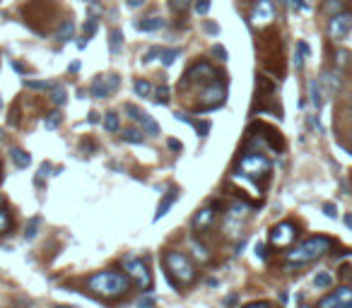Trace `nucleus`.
Segmentation results:
<instances>
[{"label": "nucleus", "mask_w": 352, "mask_h": 308, "mask_svg": "<svg viewBox=\"0 0 352 308\" xmlns=\"http://www.w3.org/2000/svg\"><path fill=\"white\" fill-rule=\"evenodd\" d=\"M12 161H15L17 169H27V166L32 164V157L24 150H12Z\"/></svg>", "instance_id": "obj_22"}, {"label": "nucleus", "mask_w": 352, "mask_h": 308, "mask_svg": "<svg viewBox=\"0 0 352 308\" xmlns=\"http://www.w3.org/2000/svg\"><path fill=\"white\" fill-rule=\"evenodd\" d=\"M352 32V15L347 12H340V15H333L328 22V36L333 41H343L347 34Z\"/></svg>", "instance_id": "obj_9"}, {"label": "nucleus", "mask_w": 352, "mask_h": 308, "mask_svg": "<svg viewBox=\"0 0 352 308\" xmlns=\"http://www.w3.org/2000/svg\"><path fill=\"white\" fill-rule=\"evenodd\" d=\"M272 19H275V5H272V0H258L253 12H251V24L265 27V24H270Z\"/></svg>", "instance_id": "obj_10"}, {"label": "nucleus", "mask_w": 352, "mask_h": 308, "mask_svg": "<svg viewBox=\"0 0 352 308\" xmlns=\"http://www.w3.org/2000/svg\"><path fill=\"white\" fill-rule=\"evenodd\" d=\"M80 70V63H77V60H75V63H70V72H77Z\"/></svg>", "instance_id": "obj_55"}, {"label": "nucleus", "mask_w": 352, "mask_h": 308, "mask_svg": "<svg viewBox=\"0 0 352 308\" xmlns=\"http://www.w3.org/2000/svg\"><path fill=\"white\" fill-rule=\"evenodd\" d=\"M179 55H181V48H174V51H164V53H162V65H164V68H169V65L174 63L176 58H179Z\"/></svg>", "instance_id": "obj_34"}, {"label": "nucleus", "mask_w": 352, "mask_h": 308, "mask_svg": "<svg viewBox=\"0 0 352 308\" xmlns=\"http://www.w3.org/2000/svg\"><path fill=\"white\" fill-rule=\"evenodd\" d=\"M58 126H61V113H51L46 118V128L48 130H53V128H58Z\"/></svg>", "instance_id": "obj_41"}, {"label": "nucleus", "mask_w": 352, "mask_h": 308, "mask_svg": "<svg viewBox=\"0 0 352 308\" xmlns=\"http://www.w3.org/2000/svg\"><path fill=\"white\" fill-rule=\"evenodd\" d=\"M0 137H3V133H0Z\"/></svg>", "instance_id": "obj_60"}, {"label": "nucleus", "mask_w": 352, "mask_h": 308, "mask_svg": "<svg viewBox=\"0 0 352 308\" xmlns=\"http://www.w3.org/2000/svg\"><path fill=\"white\" fill-rule=\"evenodd\" d=\"M123 140H126V142H133V145H140V142H143V133H140L138 128L123 130Z\"/></svg>", "instance_id": "obj_31"}, {"label": "nucleus", "mask_w": 352, "mask_h": 308, "mask_svg": "<svg viewBox=\"0 0 352 308\" xmlns=\"http://www.w3.org/2000/svg\"><path fill=\"white\" fill-rule=\"evenodd\" d=\"M208 32L217 34V32H220V27H217V24H208Z\"/></svg>", "instance_id": "obj_54"}, {"label": "nucleus", "mask_w": 352, "mask_h": 308, "mask_svg": "<svg viewBox=\"0 0 352 308\" xmlns=\"http://www.w3.org/2000/svg\"><path fill=\"white\" fill-rule=\"evenodd\" d=\"M51 101L56 104V106H63V104L68 101V96H65V89L61 87V85H56V87H53V94H51Z\"/></svg>", "instance_id": "obj_33"}, {"label": "nucleus", "mask_w": 352, "mask_h": 308, "mask_svg": "<svg viewBox=\"0 0 352 308\" xmlns=\"http://www.w3.org/2000/svg\"><path fill=\"white\" fill-rule=\"evenodd\" d=\"M256 255L261 258V260H265V245H263V243H258V245H256Z\"/></svg>", "instance_id": "obj_49"}, {"label": "nucleus", "mask_w": 352, "mask_h": 308, "mask_svg": "<svg viewBox=\"0 0 352 308\" xmlns=\"http://www.w3.org/2000/svg\"><path fill=\"white\" fill-rule=\"evenodd\" d=\"M24 85H27L29 89H36V92H44V89L56 87V82H51V79H24Z\"/></svg>", "instance_id": "obj_21"}, {"label": "nucleus", "mask_w": 352, "mask_h": 308, "mask_svg": "<svg viewBox=\"0 0 352 308\" xmlns=\"http://www.w3.org/2000/svg\"><path fill=\"white\" fill-rule=\"evenodd\" d=\"M164 265H167L169 282H174L176 286H186L195 279L193 262L188 260L184 253H179V251H169V253L164 255Z\"/></svg>", "instance_id": "obj_3"}, {"label": "nucleus", "mask_w": 352, "mask_h": 308, "mask_svg": "<svg viewBox=\"0 0 352 308\" xmlns=\"http://www.w3.org/2000/svg\"><path fill=\"white\" fill-rule=\"evenodd\" d=\"M314 286H316V289H328V286H333V275L319 272V275L314 277Z\"/></svg>", "instance_id": "obj_24"}, {"label": "nucleus", "mask_w": 352, "mask_h": 308, "mask_svg": "<svg viewBox=\"0 0 352 308\" xmlns=\"http://www.w3.org/2000/svg\"><path fill=\"white\" fill-rule=\"evenodd\" d=\"M200 96H203V106H200L203 111L222 106V104H224V82L220 77H215L208 87L203 89V94H200Z\"/></svg>", "instance_id": "obj_7"}, {"label": "nucleus", "mask_w": 352, "mask_h": 308, "mask_svg": "<svg viewBox=\"0 0 352 308\" xmlns=\"http://www.w3.org/2000/svg\"><path fill=\"white\" fill-rule=\"evenodd\" d=\"M48 171H51V166L44 164V166H41V171H39V178H34V181L39 183V186H44V181L48 178Z\"/></svg>", "instance_id": "obj_43"}, {"label": "nucleus", "mask_w": 352, "mask_h": 308, "mask_svg": "<svg viewBox=\"0 0 352 308\" xmlns=\"http://www.w3.org/2000/svg\"><path fill=\"white\" fill-rule=\"evenodd\" d=\"M217 205V202H215ZM215 205H210V207H203V210H198L195 212V217H193V221H191V227L195 231H208L212 224H215V219H217V212H215Z\"/></svg>", "instance_id": "obj_13"}, {"label": "nucleus", "mask_w": 352, "mask_h": 308, "mask_svg": "<svg viewBox=\"0 0 352 308\" xmlns=\"http://www.w3.org/2000/svg\"><path fill=\"white\" fill-rule=\"evenodd\" d=\"M270 159L263 157V154H258V152H248L244 157L239 159V164H237V174H244L246 178H265V176L270 174Z\"/></svg>", "instance_id": "obj_4"}, {"label": "nucleus", "mask_w": 352, "mask_h": 308, "mask_svg": "<svg viewBox=\"0 0 352 308\" xmlns=\"http://www.w3.org/2000/svg\"><path fill=\"white\" fill-rule=\"evenodd\" d=\"M89 12H92V15H99V12H102V5L92 3V5H89Z\"/></svg>", "instance_id": "obj_50"}, {"label": "nucleus", "mask_w": 352, "mask_h": 308, "mask_svg": "<svg viewBox=\"0 0 352 308\" xmlns=\"http://www.w3.org/2000/svg\"><path fill=\"white\" fill-rule=\"evenodd\" d=\"M104 128L106 130H109V133H116V130H119L121 128V123H119V116H116V113H106L104 116Z\"/></svg>", "instance_id": "obj_32"}, {"label": "nucleus", "mask_w": 352, "mask_h": 308, "mask_svg": "<svg viewBox=\"0 0 352 308\" xmlns=\"http://www.w3.org/2000/svg\"><path fill=\"white\" fill-rule=\"evenodd\" d=\"M96 29H99L96 19H87V22H85V29H82V39L85 41L92 39V34H96Z\"/></svg>", "instance_id": "obj_35"}, {"label": "nucleus", "mask_w": 352, "mask_h": 308, "mask_svg": "<svg viewBox=\"0 0 352 308\" xmlns=\"http://www.w3.org/2000/svg\"><path fill=\"white\" fill-rule=\"evenodd\" d=\"M336 296L340 299V303H343L345 308H352V289L350 286H340L336 292Z\"/></svg>", "instance_id": "obj_29"}, {"label": "nucleus", "mask_w": 352, "mask_h": 308, "mask_svg": "<svg viewBox=\"0 0 352 308\" xmlns=\"http://www.w3.org/2000/svg\"><path fill=\"white\" fill-rule=\"evenodd\" d=\"M295 238H297V227L292 221L275 224L270 229V234H268V241H270V245H275V248H287Z\"/></svg>", "instance_id": "obj_6"}, {"label": "nucleus", "mask_w": 352, "mask_h": 308, "mask_svg": "<svg viewBox=\"0 0 352 308\" xmlns=\"http://www.w3.org/2000/svg\"><path fill=\"white\" fill-rule=\"evenodd\" d=\"M343 8H345V0H323V12H326V15H340V12H343Z\"/></svg>", "instance_id": "obj_20"}, {"label": "nucleus", "mask_w": 352, "mask_h": 308, "mask_svg": "<svg viewBox=\"0 0 352 308\" xmlns=\"http://www.w3.org/2000/svg\"><path fill=\"white\" fill-rule=\"evenodd\" d=\"M154 306V296H143L138 299V308H152Z\"/></svg>", "instance_id": "obj_44"}, {"label": "nucleus", "mask_w": 352, "mask_h": 308, "mask_svg": "<svg viewBox=\"0 0 352 308\" xmlns=\"http://www.w3.org/2000/svg\"><path fill=\"white\" fill-rule=\"evenodd\" d=\"M193 10H195L198 15H205L210 10V0H195V3H193Z\"/></svg>", "instance_id": "obj_38"}, {"label": "nucleus", "mask_w": 352, "mask_h": 308, "mask_svg": "<svg viewBox=\"0 0 352 308\" xmlns=\"http://www.w3.org/2000/svg\"><path fill=\"white\" fill-rule=\"evenodd\" d=\"M285 3H289L295 10H309V3H304V0H285Z\"/></svg>", "instance_id": "obj_46"}, {"label": "nucleus", "mask_w": 352, "mask_h": 308, "mask_svg": "<svg viewBox=\"0 0 352 308\" xmlns=\"http://www.w3.org/2000/svg\"><path fill=\"white\" fill-rule=\"evenodd\" d=\"M244 308H272V306L265 303V301H256V303H248V306H244Z\"/></svg>", "instance_id": "obj_48"}, {"label": "nucleus", "mask_w": 352, "mask_h": 308, "mask_svg": "<svg viewBox=\"0 0 352 308\" xmlns=\"http://www.w3.org/2000/svg\"><path fill=\"white\" fill-rule=\"evenodd\" d=\"M123 270H126V275H128L140 289H150V286H152V272H150V268H147L145 260L128 255V258H123Z\"/></svg>", "instance_id": "obj_5"}, {"label": "nucleus", "mask_w": 352, "mask_h": 308, "mask_svg": "<svg viewBox=\"0 0 352 308\" xmlns=\"http://www.w3.org/2000/svg\"><path fill=\"white\" fill-rule=\"evenodd\" d=\"M135 27L140 32H157V29L164 27V19H162V17H145V19H140Z\"/></svg>", "instance_id": "obj_15"}, {"label": "nucleus", "mask_w": 352, "mask_h": 308, "mask_svg": "<svg viewBox=\"0 0 352 308\" xmlns=\"http://www.w3.org/2000/svg\"><path fill=\"white\" fill-rule=\"evenodd\" d=\"M119 82H121L119 75H99V77H94V82H92V96L106 99L113 89L119 87Z\"/></svg>", "instance_id": "obj_11"}, {"label": "nucleus", "mask_w": 352, "mask_h": 308, "mask_svg": "<svg viewBox=\"0 0 352 308\" xmlns=\"http://www.w3.org/2000/svg\"><path fill=\"white\" fill-rule=\"evenodd\" d=\"M0 106H3V99H0Z\"/></svg>", "instance_id": "obj_57"}, {"label": "nucleus", "mask_w": 352, "mask_h": 308, "mask_svg": "<svg viewBox=\"0 0 352 308\" xmlns=\"http://www.w3.org/2000/svg\"><path fill=\"white\" fill-rule=\"evenodd\" d=\"M169 147H174V150H181V142H179V140H169Z\"/></svg>", "instance_id": "obj_51"}, {"label": "nucleus", "mask_w": 352, "mask_h": 308, "mask_svg": "<svg viewBox=\"0 0 352 308\" xmlns=\"http://www.w3.org/2000/svg\"><path fill=\"white\" fill-rule=\"evenodd\" d=\"M164 53V48H160V46H152L147 53H145V58H143V63H152V60H157L160 55Z\"/></svg>", "instance_id": "obj_36"}, {"label": "nucleus", "mask_w": 352, "mask_h": 308, "mask_svg": "<svg viewBox=\"0 0 352 308\" xmlns=\"http://www.w3.org/2000/svg\"><path fill=\"white\" fill-rule=\"evenodd\" d=\"M193 0H169V8H171V12H176V15H184L186 10L191 8Z\"/></svg>", "instance_id": "obj_30"}, {"label": "nucleus", "mask_w": 352, "mask_h": 308, "mask_svg": "<svg viewBox=\"0 0 352 308\" xmlns=\"http://www.w3.org/2000/svg\"><path fill=\"white\" fill-rule=\"evenodd\" d=\"M316 308H345V306L340 303V299H338L336 294H328V296H323V299L319 301Z\"/></svg>", "instance_id": "obj_27"}, {"label": "nucleus", "mask_w": 352, "mask_h": 308, "mask_svg": "<svg viewBox=\"0 0 352 308\" xmlns=\"http://www.w3.org/2000/svg\"><path fill=\"white\" fill-rule=\"evenodd\" d=\"M191 248H193V253H195V258H198V260H203V262H205V260H208V258H210V255H208V251H205V245L200 243V241H198V238H195V236L191 238Z\"/></svg>", "instance_id": "obj_28"}, {"label": "nucleus", "mask_w": 352, "mask_h": 308, "mask_svg": "<svg viewBox=\"0 0 352 308\" xmlns=\"http://www.w3.org/2000/svg\"><path fill=\"white\" fill-rule=\"evenodd\" d=\"M58 308H65V306H58Z\"/></svg>", "instance_id": "obj_58"}, {"label": "nucleus", "mask_w": 352, "mask_h": 308, "mask_svg": "<svg viewBox=\"0 0 352 308\" xmlns=\"http://www.w3.org/2000/svg\"><path fill=\"white\" fill-rule=\"evenodd\" d=\"M195 133H198L200 137H208V133H210V123H208V120H198V123H195Z\"/></svg>", "instance_id": "obj_39"}, {"label": "nucleus", "mask_w": 352, "mask_h": 308, "mask_svg": "<svg viewBox=\"0 0 352 308\" xmlns=\"http://www.w3.org/2000/svg\"><path fill=\"white\" fill-rule=\"evenodd\" d=\"M12 68H15L17 72H24V65H22V63H17V60H15V63H12Z\"/></svg>", "instance_id": "obj_53"}, {"label": "nucleus", "mask_w": 352, "mask_h": 308, "mask_svg": "<svg viewBox=\"0 0 352 308\" xmlns=\"http://www.w3.org/2000/svg\"><path fill=\"white\" fill-rule=\"evenodd\" d=\"M10 227H12V219H10L8 210H5V200L0 198V234H5Z\"/></svg>", "instance_id": "obj_23"}, {"label": "nucleus", "mask_w": 352, "mask_h": 308, "mask_svg": "<svg viewBox=\"0 0 352 308\" xmlns=\"http://www.w3.org/2000/svg\"><path fill=\"white\" fill-rule=\"evenodd\" d=\"M72 36H75V22H72V19H65V22L56 29V39L58 41H70Z\"/></svg>", "instance_id": "obj_16"}, {"label": "nucleus", "mask_w": 352, "mask_h": 308, "mask_svg": "<svg viewBox=\"0 0 352 308\" xmlns=\"http://www.w3.org/2000/svg\"><path fill=\"white\" fill-rule=\"evenodd\" d=\"M328 248H330V238L328 236H311V238H306V241H302L297 248L289 251L287 262L289 265H306V262L321 258Z\"/></svg>", "instance_id": "obj_2"}, {"label": "nucleus", "mask_w": 352, "mask_h": 308, "mask_svg": "<svg viewBox=\"0 0 352 308\" xmlns=\"http://www.w3.org/2000/svg\"><path fill=\"white\" fill-rule=\"evenodd\" d=\"M215 77H220L217 75V70L212 68L210 63H195L188 68V72H186V79L181 82V85H186V82H191V85H200V82H212Z\"/></svg>", "instance_id": "obj_8"}, {"label": "nucleus", "mask_w": 352, "mask_h": 308, "mask_svg": "<svg viewBox=\"0 0 352 308\" xmlns=\"http://www.w3.org/2000/svg\"><path fill=\"white\" fill-rule=\"evenodd\" d=\"M133 89H135L138 96H145V99H150V94H152V87H150V82H147V79H135Z\"/></svg>", "instance_id": "obj_25"}, {"label": "nucleus", "mask_w": 352, "mask_h": 308, "mask_svg": "<svg viewBox=\"0 0 352 308\" xmlns=\"http://www.w3.org/2000/svg\"><path fill=\"white\" fill-rule=\"evenodd\" d=\"M36 227H39V219H36V217H34V219H29V224H27V231H24V236L32 238L34 234H36Z\"/></svg>", "instance_id": "obj_42"}, {"label": "nucleus", "mask_w": 352, "mask_h": 308, "mask_svg": "<svg viewBox=\"0 0 352 308\" xmlns=\"http://www.w3.org/2000/svg\"><path fill=\"white\" fill-rule=\"evenodd\" d=\"M87 284H89V289H92L96 296H102V299H121V296H126L130 289L128 277L123 275V272H113V270L92 275Z\"/></svg>", "instance_id": "obj_1"}, {"label": "nucleus", "mask_w": 352, "mask_h": 308, "mask_svg": "<svg viewBox=\"0 0 352 308\" xmlns=\"http://www.w3.org/2000/svg\"><path fill=\"white\" fill-rule=\"evenodd\" d=\"M321 82H323V87H326V92H328V94H336L338 89L343 87V77H340V70L323 72V77H321Z\"/></svg>", "instance_id": "obj_14"}, {"label": "nucleus", "mask_w": 352, "mask_h": 308, "mask_svg": "<svg viewBox=\"0 0 352 308\" xmlns=\"http://www.w3.org/2000/svg\"><path fill=\"white\" fill-rule=\"evenodd\" d=\"M126 5H128L130 10H140L145 5V0H126Z\"/></svg>", "instance_id": "obj_47"}, {"label": "nucleus", "mask_w": 352, "mask_h": 308, "mask_svg": "<svg viewBox=\"0 0 352 308\" xmlns=\"http://www.w3.org/2000/svg\"><path fill=\"white\" fill-rule=\"evenodd\" d=\"M345 224H347V227L352 229V214H345Z\"/></svg>", "instance_id": "obj_56"}, {"label": "nucleus", "mask_w": 352, "mask_h": 308, "mask_svg": "<svg viewBox=\"0 0 352 308\" xmlns=\"http://www.w3.org/2000/svg\"><path fill=\"white\" fill-rule=\"evenodd\" d=\"M154 99H157L160 104H167L169 101V87H164V85H162V87H157V92H154Z\"/></svg>", "instance_id": "obj_37"}, {"label": "nucleus", "mask_w": 352, "mask_h": 308, "mask_svg": "<svg viewBox=\"0 0 352 308\" xmlns=\"http://www.w3.org/2000/svg\"><path fill=\"white\" fill-rule=\"evenodd\" d=\"M323 212H326V217L333 219V217H338V207L333 205V202H326V205H323Z\"/></svg>", "instance_id": "obj_45"}, {"label": "nucleus", "mask_w": 352, "mask_h": 308, "mask_svg": "<svg viewBox=\"0 0 352 308\" xmlns=\"http://www.w3.org/2000/svg\"><path fill=\"white\" fill-rule=\"evenodd\" d=\"M210 53L215 55L217 60H227V51H224V46H220V44H215V46L210 48Z\"/></svg>", "instance_id": "obj_40"}, {"label": "nucleus", "mask_w": 352, "mask_h": 308, "mask_svg": "<svg viewBox=\"0 0 352 308\" xmlns=\"http://www.w3.org/2000/svg\"><path fill=\"white\" fill-rule=\"evenodd\" d=\"M176 198H179V195H176V190H171V193H167V195H164V200H162L160 202V207H157V214H154V221L157 219H162V217H164V214L169 212V207L174 205L176 202Z\"/></svg>", "instance_id": "obj_17"}, {"label": "nucleus", "mask_w": 352, "mask_h": 308, "mask_svg": "<svg viewBox=\"0 0 352 308\" xmlns=\"http://www.w3.org/2000/svg\"><path fill=\"white\" fill-rule=\"evenodd\" d=\"M309 96H311L314 109L319 111V109H321V104H323V96H321V85L316 82V79H309Z\"/></svg>", "instance_id": "obj_18"}, {"label": "nucleus", "mask_w": 352, "mask_h": 308, "mask_svg": "<svg viewBox=\"0 0 352 308\" xmlns=\"http://www.w3.org/2000/svg\"><path fill=\"white\" fill-rule=\"evenodd\" d=\"M89 123H99V113H89Z\"/></svg>", "instance_id": "obj_52"}, {"label": "nucleus", "mask_w": 352, "mask_h": 308, "mask_svg": "<svg viewBox=\"0 0 352 308\" xmlns=\"http://www.w3.org/2000/svg\"><path fill=\"white\" fill-rule=\"evenodd\" d=\"M126 113L130 116V120H135V123H140V126H143L145 133L160 135V126H157V120H154L152 116L143 113V111L138 109V106H133V104H126Z\"/></svg>", "instance_id": "obj_12"}, {"label": "nucleus", "mask_w": 352, "mask_h": 308, "mask_svg": "<svg viewBox=\"0 0 352 308\" xmlns=\"http://www.w3.org/2000/svg\"><path fill=\"white\" fill-rule=\"evenodd\" d=\"M0 181H3V176H0Z\"/></svg>", "instance_id": "obj_59"}, {"label": "nucleus", "mask_w": 352, "mask_h": 308, "mask_svg": "<svg viewBox=\"0 0 352 308\" xmlns=\"http://www.w3.org/2000/svg\"><path fill=\"white\" fill-rule=\"evenodd\" d=\"M309 55V44L306 41H299L297 44V53H295V68L297 70H302L304 68V58Z\"/></svg>", "instance_id": "obj_19"}, {"label": "nucleus", "mask_w": 352, "mask_h": 308, "mask_svg": "<svg viewBox=\"0 0 352 308\" xmlns=\"http://www.w3.org/2000/svg\"><path fill=\"white\" fill-rule=\"evenodd\" d=\"M109 46H111L113 53H121L123 51V34L119 32V29H113L111 36H109Z\"/></svg>", "instance_id": "obj_26"}]
</instances>
